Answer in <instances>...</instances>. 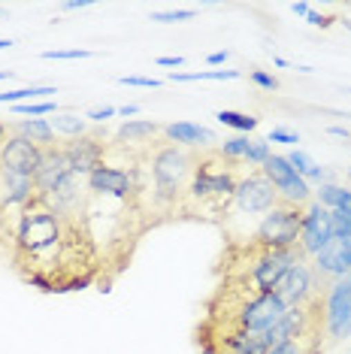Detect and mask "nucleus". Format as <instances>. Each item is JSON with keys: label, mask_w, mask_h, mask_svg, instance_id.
I'll list each match as a JSON object with an SVG mask.
<instances>
[{"label": "nucleus", "mask_w": 351, "mask_h": 354, "mask_svg": "<svg viewBox=\"0 0 351 354\" xmlns=\"http://www.w3.org/2000/svg\"><path fill=\"white\" fill-rule=\"evenodd\" d=\"M330 227L336 239H348L351 243V212H342V209H330Z\"/></svg>", "instance_id": "b1692460"}, {"label": "nucleus", "mask_w": 351, "mask_h": 354, "mask_svg": "<svg viewBox=\"0 0 351 354\" xmlns=\"http://www.w3.org/2000/svg\"><path fill=\"white\" fill-rule=\"evenodd\" d=\"M49 94H58V91L52 85H30V88H19V91H3L0 94V103L19 106V103H34L37 97H49Z\"/></svg>", "instance_id": "412c9836"}, {"label": "nucleus", "mask_w": 351, "mask_h": 354, "mask_svg": "<svg viewBox=\"0 0 351 354\" xmlns=\"http://www.w3.org/2000/svg\"><path fill=\"white\" fill-rule=\"evenodd\" d=\"M15 115H30V118H39V115H55L58 112V103L55 100H34V103H19V106H12Z\"/></svg>", "instance_id": "5701e85b"}, {"label": "nucleus", "mask_w": 351, "mask_h": 354, "mask_svg": "<svg viewBox=\"0 0 351 354\" xmlns=\"http://www.w3.org/2000/svg\"><path fill=\"white\" fill-rule=\"evenodd\" d=\"M113 115H118V109H115V106H94V109H88V112H85L88 122H97V124H103L106 118H113Z\"/></svg>", "instance_id": "c85d7f7f"}, {"label": "nucleus", "mask_w": 351, "mask_h": 354, "mask_svg": "<svg viewBox=\"0 0 351 354\" xmlns=\"http://www.w3.org/2000/svg\"><path fill=\"white\" fill-rule=\"evenodd\" d=\"M285 158H288V164L294 167V170H297L300 176H303V179H306V182H327V179H330V173H327L324 170V167L321 164H315V160L312 158H309L306 155V151H300V149H294L291 151V155H285Z\"/></svg>", "instance_id": "a211bd4d"}, {"label": "nucleus", "mask_w": 351, "mask_h": 354, "mask_svg": "<svg viewBox=\"0 0 351 354\" xmlns=\"http://www.w3.org/2000/svg\"><path fill=\"white\" fill-rule=\"evenodd\" d=\"M260 173L273 182V188L278 191V200H282V203L309 206V200H312V188H309V182L288 164V158L285 155H269L267 160H263Z\"/></svg>", "instance_id": "0eeeda50"}, {"label": "nucleus", "mask_w": 351, "mask_h": 354, "mask_svg": "<svg viewBox=\"0 0 351 354\" xmlns=\"http://www.w3.org/2000/svg\"><path fill=\"white\" fill-rule=\"evenodd\" d=\"M321 318L327 342H342L351 336V279H336L324 288Z\"/></svg>", "instance_id": "423d86ee"}, {"label": "nucleus", "mask_w": 351, "mask_h": 354, "mask_svg": "<svg viewBox=\"0 0 351 354\" xmlns=\"http://www.w3.org/2000/svg\"><path fill=\"white\" fill-rule=\"evenodd\" d=\"M236 160H227L218 155V149L203 151L194 158V173L182 197L179 215H191V218H227V209L234 203L236 185L245 173H239Z\"/></svg>", "instance_id": "f03ea898"}, {"label": "nucleus", "mask_w": 351, "mask_h": 354, "mask_svg": "<svg viewBox=\"0 0 351 354\" xmlns=\"http://www.w3.org/2000/svg\"><path fill=\"white\" fill-rule=\"evenodd\" d=\"M12 73H10V70H0V82H3V79H10Z\"/></svg>", "instance_id": "ea45409f"}, {"label": "nucleus", "mask_w": 351, "mask_h": 354, "mask_svg": "<svg viewBox=\"0 0 351 354\" xmlns=\"http://www.w3.org/2000/svg\"><path fill=\"white\" fill-rule=\"evenodd\" d=\"M10 46H15L12 39H0V49H10Z\"/></svg>", "instance_id": "58836bf2"}, {"label": "nucleus", "mask_w": 351, "mask_h": 354, "mask_svg": "<svg viewBox=\"0 0 351 354\" xmlns=\"http://www.w3.org/2000/svg\"><path fill=\"white\" fill-rule=\"evenodd\" d=\"M49 124L55 133H64V136H70V140L85 136V131H88V118H79L76 112H55V118H49Z\"/></svg>", "instance_id": "6ab92c4d"}, {"label": "nucleus", "mask_w": 351, "mask_h": 354, "mask_svg": "<svg viewBox=\"0 0 351 354\" xmlns=\"http://www.w3.org/2000/svg\"><path fill=\"white\" fill-rule=\"evenodd\" d=\"M348 279H351V276H348Z\"/></svg>", "instance_id": "49530a36"}, {"label": "nucleus", "mask_w": 351, "mask_h": 354, "mask_svg": "<svg viewBox=\"0 0 351 354\" xmlns=\"http://www.w3.org/2000/svg\"><path fill=\"white\" fill-rule=\"evenodd\" d=\"M106 142L100 140V136L94 133H85V136H76V140H70L67 146H64V151H67L70 158V167H73L76 176H82V179H88L97 167L106 160Z\"/></svg>", "instance_id": "f8f14e48"}, {"label": "nucleus", "mask_w": 351, "mask_h": 354, "mask_svg": "<svg viewBox=\"0 0 351 354\" xmlns=\"http://www.w3.org/2000/svg\"><path fill=\"white\" fill-rule=\"evenodd\" d=\"M273 294H278V300L285 306H306L309 300L321 297V288L315 281V272H312V263L309 261H300L278 279V285L273 288Z\"/></svg>", "instance_id": "1a4fd4ad"}, {"label": "nucleus", "mask_w": 351, "mask_h": 354, "mask_svg": "<svg viewBox=\"0 0 351 354\" xmlns=\"http://www.w3.org/2000/svg\"><path fill=\"white\" fill-rule=\"evenodd\" d=\"M227 58H230L227 52H212V55H209V58H206V61H209V64H225Z\"/></svg>", "instance_id": "c9c22d12"}, {"label": "nucleus", "mask_w": 351, "mask_h": 354, "mask_svg": "<svg viewBox=\"0 0 351 354\" xmlns=\"http://www.w3.org/2000/svg\"><path fill=\"white\" fill-rule=\"evenodd\" d=\"M267 142H285V146H297V142H300V133L285 131V127H276V131H269Z\"/></svg>", "instance_id": "cd10ccee"}, {"label": "nucleus", "mask_w": 351, "mask_h": 354, "mask_svg": "<svg viewBox=\"0 0 351 354\" xmlns=\"http://www.w3.org/2000/svg\"><path fill=\"white\" fill-rule=\"evenodd\" d=\"M155 64H158V67H182L185 58H179V55H176V58H158Z\"/></svg>", "instance_id": "473e14b6"}, {"label": "nucleus", "mask_w": 351, "mask_h": 354, "mask_svg": "<svg viewBox=\"0 0 351 354\" xmlns=\"http://www.w3.org/2000/svg\"><path fill=\"white\" fill-rule=\"evenodd\" d=\"M345 28H348V30H351V21H348V19H345Z\"/></svg>", "instance_id": "37998d69"}, {"label": "nucleus", "mask_w": 351, "mask_h": 354, "mask_svg": "<svg viewBox=\"0 0 351 354\" xmlns=\"http://www.w3.org/2000/svg\"><path fill=\"white\" fill-rule=\"evenodd\" d=\"M39 160H43V149L34 146L25 136H10V140L0 142V170L15 173V176H30L39 170Z\"/></svg>", "instance_id": "9d476101"}, {"label": "nucleus", "mask_w": 351, "mask_h": 354, "mask_svg": "<svg viewBox=\"0 0 351 354\" xmlns=\"http://www.w3.org/2000/svg\"><path fill=\"white\" fill-rule=\"evenodd\" d=\"M0 15H3V10H0Z\"/></svg>", "instance_id": "c03bdc74"}, {"label": "nucleus", "mask_w": 351, "mask_h": 354, "mask_svg": "<svg viewBox=\"0 0 351 354\" xmlns=\"http://www.w3.org/2000/svg\"><path fill=\"white\" fill-rule=\"evenodd\" d=\"M122 85H133V88H161V79H146V76H122Z\"/></svg>", "instance_id": "7c9ffc66"}, {"label": "nucleus", "mask_w": 351, "mask_h": 354, "mask_svg": "<svg viewBox=\"0 0 351 354\" xmlns=\"http://www.w3.org/2000/svg\"><path fill=\"white\" fill-rule=\"evenodd\" d=\"M34 197H37V188H34L30 176H15V173L0 170V203L3 206L25 209Z\"/></svg>", "instance_id": "2eb2a0df"}, {"label": "nucleus", "mask_w": 351, "mask_h": 354, "mask_svg": "<svg viewBox=\"0 0 351 354\" xmlns=\"http://www.w3.org/2000/svg\"><path fill=\"white\" fill-rule=\"evenodd\" d=\"M327 133H330V136H339V140H351V133L345 131V127H339V124H333V127H327Z\"/></svg>", "instance_id": "f704fd0d"}, {"label": "nucleus", "mask_w": 351, "mask_h": 354, "mask_svg": "<svg viewBox=\"0 0 351 354\" xmlns=\"http://www.w3.org/2000/svg\"><path fill=\"white\" fill-rule=\"evenodd\" d=\"M12 131H15V136H25V140H30L34 146H39L43 151L55 146V131H52L49 118H30V122H19V124H12Z\"/></svg>", "instance_id": "f3484780"}, {"label": "nucleus", "mask_w": 351, "mask_h": 354, "mask_svg": "<svg viewBox=\"0 0 351 354\" xmlns=\"http://www.w3.org/2000/svg\"><path fill=\"white\" fill-rule=\"evenodd\" d=\"M94 52L88 49H61V52H43L46 61H82V58H91Z\"/></svg>", "instance_id": "a878e982"}, {"label": "nucleus", "mask_w": 351, "mask_h": 354, "mask_svg": "<svg viewBox=\"0 0 351 354\" xmlns=\"http://www.w3.org/2000/svg\"><path fill=\"white\" fill-rule=\"evenodd\" d=\"M91 6V0H73V3H64V10L73 12V10H88Z\"/></svg>", "instance_id": "72a5a7b5"}, {"label": "nucleus", "mask_w": 351, "mask_h": 354, "mask_svg": "<svg viewBox=\"0 0 351 354\" xmlns=\"http://www.w3.org/2000/svg\"><path fill=\"white\" fill-rule=\"evenodd\" d=\"M303 209L306 206H291V203H278L276 209H269L267 215L258 221L249 236H239L243 243H249L263 252H285V248H297L300 245V230H303Z\"/></svg>", "instance_id": "20e7f679"}, {"label": "nucleus", "mask_w": 351, "mask_h": 354, "mask_svg": "<svg viewBox=\"0 0 351 354\" xmlns=\"http://www.w3.org/2000/svg\"><path fill=\"white\" fill-rule=\"evenodd\" d=\"M309 263H312L318 288L324 291L330 281L351 276V243H348V239H336V236H333L330 243H327Z\"/></svg>", "instance_id": "6e6552de"}, {"label": "nucleus", "mask_w": 351, "mask_h": 354, "mask_svg": "<svg viewBox=\"0 0 351 354\" xmlns=\"http://www.w3.org/2000/svg\"><path fill=\"white\" fill-rule=\"evenodd\" d=\"M306 21H309V25H315V28H327V25H330V19H327V15H321V12H312V10H309Z\"/></svg>", "instance_id": "2f4dec72"}, {"label": "nucleus", "mask_w": 351, "mask_h": 354, "mask_svg": "<svg viewBox=\"0 0 351 354\" xmlns=\"http://www.w3.org/2000/svg\"><path fill=\"white\" fill-rule=\"evenodd\" d=\"M215 118H218L221 124L234 127V131H243V133H249V131H254V127H258V118H254V115H245V112H234V109L215 112Z\"/></svg>", "instance_id": "4be33fe9"}, {"label": "nucleus", "mask_w": 351, "mask_h": 354, "mask_svg": "<svg viewBox=\"0 0 351 354\" xmlns=\"http://www.w3.org/2000/svg\"><path fill=\"white\" fill-rule=\"evenodd\" d=\"M164 136H167V142H173V146H182V149H212V142H218L209 127H200V124H194V122L167 124L164 127Z\"/></svg>", "instance_id": "4468645a"}, {"label": "nucleus", "mask_w": 351, "mask_h": 354, "mask_svg": "<svg viewBox=\"0 0 351 354\" xmlns=\"http://www.w3.org/2000/svg\"><path fill=\"white\" fill-rule=\"evenodd\" d=\"M12 261L39 291H82L97 270L94 233L85 218L61 215L43 197H34L19 209Z\"/></svg>", "instance_id": "f257e3e1"}, {"label": "nucleus", "mask_w": 351, "mask_h": 354, "mask_svg": "<svg viewBox=\"0 0 351 354\" xmlns=\"http://www.w3.org/2000/svg\"><path fill=\"white\" fill-rule=\"evenodd\" d=\"M309 354H324V345H318V348H312Z\"/></svg>", "instance_id": "a19ab883"}, {"label": "nucleus", "mask_w": 351, "mask_h": 354, "mask_svg": "<svg viewBox=\"0 0 351 354\" xmlns=\"http://www.w3.org/2000/svg\"><path fill=\"white\" fill-rule=\"evenodd\" d=\"M225 79H239V70H200V73H173L167 82H225Z\"/></svg>", "instance_id": "aec40b11"}, {"label": "nucleus", "mask_w": 351, "mask_h": 354, "mask_svg": "<svg viewBox=\"0 0 351 354\" xmlns=\"http://www.w3.org/2000/svg\"><path fill=\"white\" fill-rule=\"evenodd\" d=\"M269 155H273V151H269V142H267V140H252L243 164H249V167H263V160H267Z\"/></svg>", "instance_id": "393cba45"}, {"label": "nucleus", "mask_w": 351, "mask_h": 354, "mask_svg": "<svg viewBox=\"0 0 351 354\" xmlns=\"http://www.w3.org/2000/svg\"><path fill=\"white\" fill-rule=\"evenodd\" d=\"M158 133H164V127L158 122H142V118H133V122H124L122 127H118L115 133V142H122V146H140L146 149L151 146V140H155Z\"/></svg>", "instance_id": "dca6fc26"}, {"label": "nucleus", "mask_w": 351, "mask_h": 354, "mask_svg": "<svg viewBox=\"0 0 351 354\" xmlns=\"http://www.w3.org/2000/svg\"><path fill=\"white\" fill-rule=\"evenodd\" d=\"M194 10H179V12H155L151 21H161V25H173V21H191Z\"/></svg>", "instance_id": "bb28decb"}, {"label": "nucleus", "mask_w": 351, "mask_h": 354, "mask_svg": "<svg viewBox=\"0 0 351 354\" xmlns=\"http://www.w3.org/2000/svg\"><path fill=\"white\" fill-rule=\"evenodd\" d=\"M291 10H294V15H309V3H294Z\"/></svg>", "instance_id": "4c0bfd02"}, {"label": "nucleus", "mask_w": 351, "mask_h": 354, "mask_svg": "<svg viewBox=\"0 0 351 354\" xmlns=\"http://www.w3.org/2000/svg\"><path fill=\"white\" fill-rule=\"evenodd\" d=\"M348 176H351V170H348Z\"/></svg>", "instance_id": "a18cd8bd"}, {"label": "nucleus", "mask_w": 351, "mask_h": 354, "mask_svg": "<svg viewBox=\"0 0 351 354\" xmlns=\"http://www.w3.org/2000/svg\"><path fill=\"white\" fill-rule=\"evenodd\" d=\"M282 200H278V191L273 188V182L267 179L260 170L245 173L236 185L234 203H230L227 215H245V218H263L269 209H276Z\"/></svg>", "instance_id": "39448f33"}, {"label": "nucleus", "mask_w": 351, "mask_h": 354, "mask_svg": "<svg viewBox=\"0 0 351 354\" xmlns=\"http://www.w3.org/2000/svg\"><path fill=\"white\" fill-rule=\"evenodd\" d=\"M137 112H140V106H133V103H131V106H118V115H137Z\"/></svg>", "instance_id": "e433bc0d"}, {"label": "nucleus", "mask_w": 351, "mask_h": 354, "mask_svg": "<svg viewBox=\"0 0 351 354\" xmlns=\"http://www.w3.org/2000/svg\"><path fill=\"white\" fill-rule=\"evenodd\" d=\"M142 160L149 164L151 173V206L158 212L176 215L191 182V173H194V155L164 140L158 149H142Z\"/></svg>", "instance_id": "7ed1b4c3"}, {"label": "nucleus", "mask_w": 351, "mask_h": 354, "mask_svg": "<svg viewBox=\"0 0 351 354\" xmlns=\"http://www.w3.org/2000/svg\"><path fill=\"white\" fill-rule=\"evenodd\" d=\"M252 82L254 85H260V88H267V91H276L278 88V79L276 76H269V73H263V70H252Z\"/></svg>", "instance_id": "c756f323"}, {"label": "nucleus", "mask_w": 351, "mask_h": 354, "mask_svg": "<svg viewBox=\"0 0 351 354\" xmlns=\"http://www.w3.org/2000/svg\"><path fill=\"white\" fill-rule=\"evenodd\" d=\"M333 239L330 227V209L321 203H309L303 209V230H300V252L306 257H315L321 248Z\"/></svg>", "instance_id": "9b49d317"}, {"label": "nucleus", "mask_w": 351, "mask_h": 354, "mask_svg": "<svg viewBox=\"0 0 351 354\" xmlns=\"http://www.w3.org/2000/svg\"><path fill=\"white\" fill-rule=\"evenodd\" d=\"M3 136H6V124H0V142H3Z\"/></svg>", "instance_id": "79ce46f5"}, {"label": "nucleus", "mask_w": 351, "mask_h": 354, "mask_svg": "<svg viewBox=\"0 0 351 354\" xmlns=\"http://www.w3.org/2000/svg\"><path fill=\"white\" fill-rule=\"evenodd\" d=\"M73 173V167H70V158L64 146H52L43 151V160H39V170L34 173V188H37V197H46L55 191V185L61 179H67V176Z\"/></svg>", "instance_id": "ddd939ff"}]
</instances>
